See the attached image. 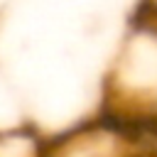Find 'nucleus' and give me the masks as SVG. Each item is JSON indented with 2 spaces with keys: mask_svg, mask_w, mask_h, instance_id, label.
<instances>
[{
  "mask_svg": "<svg viewBox=\"0 0 157 157\" xmlns=\"http://www.w3.org/2000/svg\"><path fill=\"white\" fill-rule=\"evenodd\" d=\"M132 157H157V155H152V152H145V150H142V152H137V155H132Z\"/></svg>",
  "mask_w": 157,
  "mask_h": 157,
  "instance_id": "obj_1",
  "label": "nucleus"
}]
</instances>
